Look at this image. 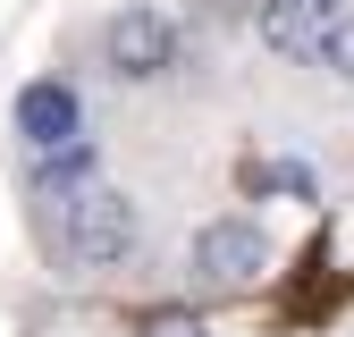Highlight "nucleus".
Returning <instances> with one entry per match:
<instances>
[{"instance_id":"nucleus-9","label":"nucleus","mask_w":354,"mask_h":337,"mask_svg":"<svg viewBox=\"0 0 354 337\" xmlns=\"http://www.w3.org/2000/svg\"><path fill=\"white\" fill-rule=\"evenodd\" d=\"M329 9H354V0H329Z\"/></svg>"},{"instance_id":"nucleus-5","label":"nucleus","mask_w":354,"mask_h":337,"mask_svg":"<svg viewBox=\"0 0 354 337\" xmlns=\"http://www.w3.org/2000/svg\"><path fill=\"white\" fill-rule=\"evenodd\" d=\"M329 26H337L329 0H261V9H253V34H261L270 59H321Z\"/></svg>"},{"instance_id":"nucleus-3","label":"nucleus","mask_w":354,"mask_h":337,"mask_svg":"<svg viewBox=\"0 0 354 337\" xmlns=\"http://www.w3.org/2000/svg\"><path fill=\"white\" fill-rule=\"evenodd\" d=\"M194 278L203 287H253V278H270V236H261L253 220H211L194 236Z\"/></svg>"},{"instance_id":"nucleus-2","label":"nucleus","mask_w":354,"mask_h":337,"mask_svg":"<svg viewBox=\"0 0 354 337\" xmlns=\"http://www.w3.org/2000/svg\"><path fill=\"white\" fill-rule=\"evenodd\" d=\"M169 59H177V26L152 9V0L110 9V26H102V68L118 84H152V76H169Z\"/></svg>"},{"instance_id":"nucleus-6","label":"nucleus","mask_w":354,"mask_h":337,"mask_svg":"<svg viewBox=\"0 0 354 337\" xmlns=\"http://www.w3.org/2000/svg\"><path fill=\"white\" fill-rule=\"evenodd\" d=\"M84 186H102V152H93V135L26 160V194H34V202H76Z\"/></svg>"},{"instance_id":"nucleus-7","label":"nucleus","mask_w":354,"mask_h":337,"mask_svg":"<svg viewBox=\"0 0 354 337\" xmlns=\"http://www.w3.org/2000/svg\"><path fill=\"white\" fill-rule=\"evenodd\" d=\"M321 68H329L337 84H354V9H337V26H329V42H321Z\"/></svg>"},{"instance_id":"nucleus-8","label":"nucleus","mask_w":354,"mask_h":337,"mask_svg":"<svg viewBox=\"0 0 354 337\" xmlns=\"http://www.w3.org/2000/svg\"><path fill=\"white\" fill-rule=\"evenodd\" d=\"M144 337H211V329H203L194 312H152V320H144Z\"/></svg>"},{"instance_id":"nucleus-1","label":"nucleus","mask_w":354,"mask_h":337,"mask_svg":"<svg viewBox=\"0 0 354 337\" xmlns=\"http://www.w3.org/2000/svg\"><path fill=\"white\" fill-rule=\"evenodd\" d=\"M59 262L68 270H118L127 253H136V202H127L118 186H84L76 202H59Z\"/></svg>"},{"instance_id":"nucleus-4","label":"nucleus","mask_w":354,"mask_h":337,"mask_svg":"<svg viewBox=\"0 0 354 337\" xmlns=\"http://www.w3.org/2000/svg\"><path fill=\"white\" fill-rule=\"evenodd\" d=\"M17 144H26V160L34 152H59V144H84V110H76V93L59 76H34L17 93Z\"/></svg>"}]
</instances>
